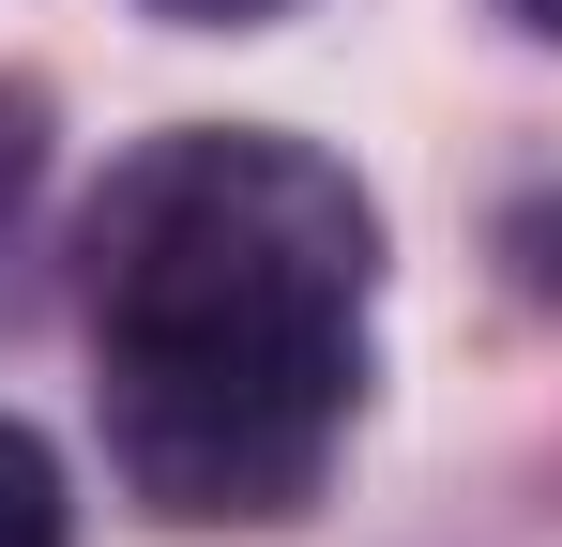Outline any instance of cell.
I'll return each instance as SVG.
<instances>
[{"label": "cell", "mask_w": 562, "mask_h": 547, "mask_svg": "<svg viewBox=\"0 0 562 547\" xmlns=\"http://www.w3.org/2000/svg\"><path fill=\"white\" fill-rule=\"evenodd\" d=\"M380 213L274 122H168L77 213L106 471L168 533H274L319 502L366 395Z\"/></svg>", "instance_id": "6da1fadb"}, {"label": "cell", "mask_w": 562, "mask_h": 547, "mask_svg": "<svg viewBox=\"0 0 562 547\" xmlns=\"http://www.w3.org/2000/svg\"><path fill=\"white\" fill-rule=\"evenodd\" d=\"M0 547H77V502H61V456L0 411Z\"/></svg>", "instance_id": "7a4b0ae2"}, {"label": "cell", "mask_w": 562, "mask_h": 547, "mask_svg": "<svg viewBox=\"0 0 562 547\" xmlns=\"http://www.w3.org/2000/svg\"><path fill=\"white\" fill-rule=\"evenodd\" d=\"M153 15H183V31H259V15H289V0H153Z\"/></svg>", "instance_id": "3957f363"}, {"label": "cell", "mask_w": 562, "mask_h": 547, "mask_svg": "<svg viewBox=\"0 0 562 547\" xmlns=\"http://www.w3.org/2000/svg\"><path fill=\"white\" fill-rule=\"evenodd\" d=\"M517 15H532V31H548V46H562V0H517Z\"/></svg>", "instance_id": "277c9868"}]
</instances>
